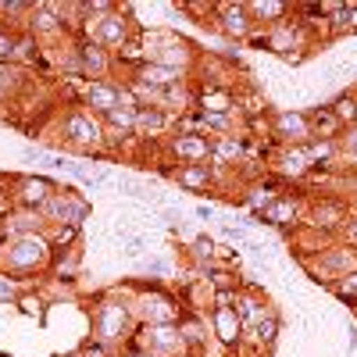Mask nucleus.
<instances>
[{"mask_svg":"<svg viewBox=\"0 0 357 357\" xmlns=\"http://www.w3.org/2000/svg\"><path fill=\"white\" fill-rule=\"evenodd\" d=\"M89 33H93V43H97V47L122 50V47L129 43V22H126V15H122V11L114 8L111 15H104L100 22L89 25Z\"/></svg>","mask_w":357,"mask_h":357,"instance_id":"7ed1b4c3","label":"nucleus"},{"mask_svg":"<svg viewBox=\"0 0 357 357\" xmlns=\"http://www.w3.org/2000/svg\"><path fill=\"white\" fill-rule=\"evenodd\" d=\"M307 168H311L307 146H289V151L279 154V172H282V175H304Z\"/></svg>","mask_w":357,"mask_h":357,"instance_id":"6ab92c4d","label":"nucleus"},{"mask_svg":"<svg viewBox=\"0 0 357 357\" xmlns=\"http://www.w3.org/2000/svg\"><path fill=\"white\" fill-rule=\"evenodd\" d=\"M54 193L57 190H54L50 178H25V183L18 186V204L25 207V211H43Z\"/></svg>","mask_w":357,"mask_h":357,"instance_id":"9d476101","label":"nucleus"},{"mask_svg":"<svg viewBox=\"0 0 357 357\" xmlns=\"http://www.w3.org/2000/svg\"><path fill=\"white\" fill-rule=\"evenodd\" d=\"M218 22H222V33L236 36V40L250 36V29H254V18H250L247 4H218Z\"/></svg>","mask_w":357,"mask_h":357,"instance_id":"1a4fd4ad","label":"nucleus"},{"mask_svg":"<svg viewBox=\"0 0 357 357\" xmlns=\"http://www.w3.org/2000/svg\"><path fill=\"white\" fill-rule=\"evenodd\" d=\"M33 47H36V40H33V36L15 40V57H29V54H33Z\"/></svg>","mask_w":357,"mask_h":357,"instance_id":"72a5a7b5","label":"nucleus"},{"mask_svg":"<svg viewBox=\"0 0 357 357\" xmlns=\"http://www.w3.org/2000/svg\"><path fill=\"white\" fill-rule=\"evenodd\" d=\"M307 122H311V132L314 129H325V139H333V132H340V122H336V114H333V107L329 111H311L307 114Z\"/></svg>","mask_w":357,"mask_h":357,"instance_id":"5701e85b","label":"nucleus"},{"mask_svg":"<svg viewBox=\"0 0 357 357\" xmlns=\"http://www.w3.org/2000/svg\"><path fill=\"white\" fill-rule=\"evenodd\" d=\"M247 11H250L254 25H261V22H272V25H279V22L289 15V4H275V0H261V4H247Z\"/></svg>","mask_w":357,"mask_h":357,"instance_id":"aec40b11","label":"nucleus"},{"mask_svg":"<svg viewBox=\"0 0 357 357\" xmlns=\"http://www.w3.org/2000/svg\"><path fill=\"white\" fill-rule=\"evenodd\" d=\"M154 65H165V68L183 72V65H190V47H186V43H168L165 50L154 54Z\"/></svg>","mask_w":357,"mask_h":357,"instance_id":"412c9836","label":"nucleus"},{"mask_svg":"<svg viewBox=\"0 0 357 357\" xmlns=\"http://www.w3.org/2000/svg\"><path fill=\"white\" fill-rule=\"evenodd\" d=\"M136 111H139V107H122V104H118L114 111L104 114V122L114 126V129H126V132H129V129L136 126Z\"/></svg>","mask_w":357,"mask_h":357,"instance_id":"393cba45","label":"nucleus"},{"mask_svg":"<svg viewBox=\"0 0 357 357\" xmlns=\"http://www.w3.org/2000/svg\"><path fill=\"white\" fill-rule=\"evenodd\" d=\"M0 207H4V197H0Z\"/></svg>","mask_w":357,"mask_h":357,"instance_id":"58836bf2","label":"nucleus"},{"mask_svg":"<svg viewBox=\"0 0 357 357\" xmlns=\"http://www.w3.org/2000/svg\"><path fill=\"white\" fill-rule=\"evenodd\" d=\"M321 268L329 275L343 279V275L357 272V250H350V247H329V250H321Z\"/></svg>","mask_w":357,"mask_h":357,"instance_id":"f8f14e48","label":"nucleus"},{"mask_svg":"<svg viewBox=\"0 0 357 357\" xmlns=\"http://www.w3.org/2000/svg\"><path fill=\"white\" fill-rule=\"evenodd\" d=\"M307 146V158H311V165H318V161H333L336 158V139H311V143H304Z\"/></svg>","mask_w":357,"mask_h":357,"instance_id":"b1692460","label":"nucleus"},{"mask_svg":"<svg viewBox=\"0 0 357 357\" xmlns=\"http://www.w3.org/2000/svg\"><path fill=\"white\" fill-rule=\"evenodd\" d=\"M86 104L93 107L97 114H107L118 107V86L114 82H104V79H89L86 82Z\"/></svg>","mask_w":357,"mask_h":357,"instance_id":"9b49d317","label":"nucleus"},{"mask_svg":"<svg viewBox=\"0 0 357 357\" xmlns=\"http://www.w3.org/2000/svg\"><path fill=\"white\" fill-rule=\"evenodd\" d=\"M343 236H347V240H350V243H354V247H357V218H354V222H347V225H343Z\"/></svg>","mask_w":357,"mask_h":357,"instance_id":"e433bc0d","label":"nucleus"},{"mask_svg":"<svg viewBox=\"0 0 357 357\" xmlns=\"http://www.w3.org/2000/svg\"><path fill=\"white\" fill-rule=\"evenodd\" d=\"M93 321H97V340L100 343H114V340H122L126 325H129V307H122V304H100Z\"/></svg>","mask_w":357,"mask_h":357,"instance_id":"423d86ee","label":"nucleus"},{"mask_svg":"<svg viewBox=\"0 0 357 357\" xmlns=\"http://www.w3.org/2000/svg\"><path fill=\"white\" fill-rule=\"evenodd\" d=\"M136 82H146V86H154V89H172L183 82V72H175V68H165V65H154V61H146L136 75Z\"/></svg>","mask_w":357,"mask_h":357,"instance_id":"2eb2a0df","label":"nucleus"},{"mask_svg":"<svg viewBox=\"0 0 357 357\" xmlns=\"http://www.w3.org/2000/svg\"><path fill=\"white\" fill-rule=\"evenodd\" d=\"M146 272H154V275H168V261H151V264H146Z\"/></svg>","mask_w":357,"mask_h":357,"instance_id":"c9c22d12","label":"nucleus"},{"mask_svg":"<svg viewBox=\"0 0 357 357\" xmlns=\"http://www.w3.org/2000/svg\"><path fill=\"white\" fill-rule=\"evenodd\" d=\"M340 146L350 154V158H357V126H350L347 132H343V139H340Z\"/></svg>","mask_w":357,"mask_h":357,"instance_id":"c756f323","label":"nucleus"},{"mask_svg":"<svg viewBox=\"0 0 357 357\" xmlns=\"http://www.w3.org/2000/svg\"><path fill=\"white\" fill-rule=\"evenodd\" d=\"M50 257V243L43 240V236H15V243L4 250V264L11 268V272H36V268H43Z\"/></svg>","mask_w":357,"mask_h":357,"instance_id":"f257e3e1","label":"nucleus"},{"mask_svg":"<svg viewBox=\"0 0 357 357\" xmlns=\"http://www.w3.org/2000/svg\"><path fill=\"white\" fill-rule=\"evenodd\" d=\"M272 200H275V193H272V190H254V197H250V207H261V211H264V207L272 204Z\"/></svg>","mask_w":357,"mask_h":357,"instance_id":"7c9ffc66","label":"nucleus"},{"mask_svg":"<svg viewBox=\"0 0 357 357\" xmlns=\"http://www.w3.org/2000/svg\"><path fill=\"white\" fill-rule=\"evenodd\" d=\"M333 289H336V296H343V301H357V272H350V275L336 279V282H333Z\"/></svg>","mask_w":357,"mask_h":357,"instance_id":"cd10ccee","label":"nucleus"},{"mask_svg":"<svg viewBox=\"0 0 357 357\" xmlns=\"http://www.w3.org/2000/svg\"><path fill=\"white\" fill-rule=\"evenodd\" d=\"M61 29V18H57V4H36L33 15H29V33L36 36H54Z\"/></svg>","mask_w":357,"mask_h":357,"instance_id":"4468645a","label":"nucleus"},{"mask_svg":"<svg viewBox=\"0 0 357 357\" xmlns=\"http://www.w3.org/2000/svg\"><path fill=\"white\" fill-rule=\"evenodd\" d=\"M168 129V114H165V107H158V104H143L139 111H136V126H132V132H139V136H158V132H165Z\"/></svg>","mask_w":357,"mask_h":357,"instance_id":"ddd939ff","label":"nucleus"},{"mask_svg":"<svg viewBox=\"0 0 357 357\" xmlns=\"http://www.w3.org/2000/svg\"><path fill=\"white\" fill-rule=\"evenodd\" d=\"M215 333L225 343H232L240 336V314H236V307H215Z\"/></svg>","mask_w":357,"mask_h":357,"instance_id":"4be33fe9","label":"nucleus"},{"mask_svg":"<svg viewBox=\"0 0 357 357\" xmlns=\"http://www.w3.org/2000/svg\"><path fill=\"white\" fill-rule=\"evenodd\" d=\"M0 296H15V286H11V282H4V279H0Z\"/></svg>","mask_w":357,"mask_h":357,"instance_id":"4c0bfd02","label":"nucleus"},{"mask_svg":"<svg viewBox=\"0 0 357 357\" xmlns=\"http://www.w3.org/2000/svg\"><path fill=\"white\" fill-rule=\"evenodd\" d=\"M172 154L183 158V165H200L211 158V139L200 136V132H183L172 139Z\"/></svg>","mask_w":357,"mask_h":357,"instance_id":"6e6552de","label":"nucleus"},{"mask_svg":"<svg viewBox=\"0 0 357 357\" xmlns=\"http://www.w3.org/2000/svg\"><path fill=\"white\" fill-rule=\"evenodd\" d=\"M143 336H146V354H151V357H172V354L183 350V329L172 325V321L146 325Z\"/></svg>","mask_w":357,"mask_h":357,"instance_id":"20e7f679","label":"nucleus"},{"mask_svg":"<svg viewBox=\"0 0 357 357\" xmlns=\"http://www.w3.org/2000/svg\"><path fill=\"white\" fill-rule=\"evenodd\" d=\"M200 122H204L207 129H229V114H222V111H204Z\"/></svg>","mask_w":357,"mask_h":357,"instance_id":"c85d7f7f","label":"nucleus"},{"mask_svg":"<svg viewBox=\"0 0 357 357\" xmlns=\"http://www.w3.org/2000/svg\"><path fill=\"white\" fill-rule=\"evenodd\" d=\"M261 218H264L268 225H289V222H296V200L275 197V200L261 211Z\"/></svg>","mask_w":357,"mask_h":357,"instance_id":"f3484780","label":"nucleus"},{"mask_svg":"<svg viewBox=\"0 0 357 357\" xmlns=\"http://www.w3.org/2000/svg\"><path fill=\"white\" fill-rule=\"evenodd\" d=\"M79 65H82V72L86 75H93V79H100L104 72H107V54H104V47H97V43H86L82 50H79Z\"/></svg>","mask_w":357,"mask_h":357,"instance_id":"a211bd4d","label":"nucleus"},{"mask_svg":"<svg viewBox=\"0 0 357 357\" xmlns=\"http://www.w3.org/2000/svg\"><path fill=\"white\" fill-rule=\"evenodd\" d=\"M0 57H8V61L15 57V36L11 33H0Z\"/></svg>","mask_w":357,"mask_h":357,"instance_id":"2f4dec72","label":"nucleus"},{"mask_svg":"<svg viewBox=\"0 0 357 357\" xmlns=\"http://www.w3.org/2000/svg\"><path fill=\"white\" fill-rule=\"evenodd\" d=\"M79 354H82V357H104V347H100V343H82Z\"/></svg>","mask_w":357,"mask_h":357,"instance_id":"f704fd0d","label":"nucleus"},{"mask_svg":"<svg viewBox=\"0 0 357 357\" xmlns=\"http://www.w3.org/2000/svg\"><path fill=\"white\" fill-rule=\"evenodd\" d=\"M175 178H178V186H183V190H193V193L211 186V172H207V165H178Z\"/></svg>","mask_w":357,"mask_h":357,"instance_id":"dca6fc26","label":"nucleus"},{"mask_svg":"<svg viewBox=\"0 0 357 357\" xmlns=\"http://www.w3.org/2000/svg\"><path fill=\"white\" fill-rule=\"evenodd\" d=\"M193 254H197V257H207V261H211V254H215V243H211V240H204V236H200V240L193 243Z\"/></svg>","mask_w":357,"mask_h":357,"instance_id":"473e14b6","label":"nucleus"},{"mask_svg":"<svg viewBox=\"0 0 357 357\" xmlns=\"http://www.w3.org/2000/svg\"><path fill=\"white\" fill-rule=\"evenodd\" d=\"M250 333H254L257 343H272L275 333H279V318H275V314H264L257 325H250Z\"/></svg>","mask_w":357,"mask_h":357,"instance_id":"a878e982","label":"nucleus"},{"mask_svg":"<svg viewBox=\"0 0 357 357\" xmlns=\"http://www.w3.org/2000/svg\"><path fill=\"white\" fill-rule=\"evenodd\" d=\"M275 132L282 136V139H289L293 146H304V143H311V122H307V114H301V111H279L275 114Z\"/></svg>","mask_w":357,"mask_h":357,"instance_id":"0eeeda50","label":"nucleus"},{"mask_svg":"<svg viewBox=\"0 0 357 357\" xmlns=\"http://www.w3.org/2000/svg\"><path fill=\"white\" fill-rule=\"evenodd\" d=\"M65 139L75 143V146H86V151H93V146L100 143V126H97V118L93 114H86V111H72L65 118Z\"/></svg>","mask_w":357,"mask_h":357,"instance_id":"39448f33","label":"nucleus"},{"mask_svg":"<svg viewBox=\"0 0 357 357\" xmlns=\"http://www.w3.org/2000/svg\"><path fill=\"white\" fill-rule=\"evenodd\" d=\"M47 222H57V225H82L86 215H89V204L82 197H75V190H65V193H54L47 200V207L40 211Z\"/></svg>","mask_w":357,"mask_h":357,"instance_id":"f03ea898","label":"nucleus"},{"mask_svg":"<svg viewBox=\"0 0 357 357\" xmlns=\"http://www.w3.org/2000/svg\"><path fill=\"white\" fill-rule=\"evenodd\" d=\"M333 114H336L340 126H357V100L354 97H340L333 104Z\"/></svg>","mask_w":357,"mask_h":357,"instance_id":"bb28decb","label":"nucleus"}]
</instances>
